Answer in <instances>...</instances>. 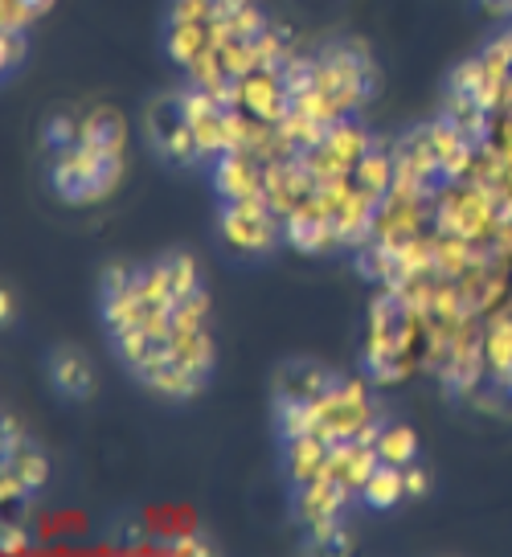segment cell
<instances>
[{"label": "cell", "mask_w": 512, "mask_h": 557, "mask_svg": "<svg viewBox=\"0 0 512 557\" xmlns=\"http://www.w3.org/2000/svg\"><path fill=\"white\" fill-rule=\"evenodd\" d=\"M217 230H222V243L230 246L234 255H242V259L271 255L283 243V222L275 218V209H271L263 193L222 201L217 206Z\"/></svg>", "instance_id": "obj_1"}, {"label": "cell", "mask_w": 512, "mask_h": 557, "mask_svg": "<svg viewBox=\"0 0 512 557\" xmlns=\"http://www.w3.org/2000/svg\"><path fill=\"white\" fill-rule=\"evenodd\" d=\"M143 136L152 144L164 164H177V169H193V164H205L201 157V144L193 136V123L180 107V90L177 95H157L152 103L143 107Z\"/></svg>", "instance_id": "obj_2"}, {"label": "cell", "mask_w": 512, "mask_h": 557, "mask_svg": "<svg viewBox=\"0 0 512 557\" xmlns=\"http://www.w3.org/2000/svg\"><path fill=\"white\" fill-rule=\"evenodd\" d=\"M370 418L373 410L365 385L340 373V382L316 401V435L328 438V443H349L370 426Z\"/></svg>", "instance_id": "obj_3"}, {"label": "cell", "mask_w": 512, "mask_h": 557, "mask_svg": "<svg viewBox=\"0 0 512 557\" xmlns=\"http://www.w3.org/2000/svg\"><path fill=\"white\" fill-rule=\"evenodd\" d=\"M340 382V373L328 366H320L312 357H296V361H283L271 377V406H316L333 385Z\"/></svg>", "instance_id": "obj_4"}, {"label": "cell", "mask_w": 512, "mask_h": 557, "mask_svg": "<svg viewBox=\"0 0 512 557\" xmlns=\"http://www.w3.org/2000/svg\"><path fill=\"white\" fill-rule=\"evenodd\" d=\"M349 500H357L353 492L340 484L333 471H324L316 480L291 487V517H296L300 529H316V524L340 521Z\"/></svg>", "instance_id": "obj_5"}, {"label": "cell", "mask_w": 512, "mask_h": 557, "mask_svg": "<svg viewBox=\"0 0 512 557\" xmlns=\"http://www.w3.org/2000/svg\"><path fill=\"white\" fill-rule=\"evenodd\" d=\"M263 173L259 160L247 148H226L210 160V185L222 201H238V197H254L263 193Z\"/></svg>", "instance_id": "obj_6"}, {"label": "cell", "mask_w": 512, "mask_h": 557, "mask_svg": "<svg viewBox=\"0 0 512 557\" xmlns=\"http://www.w3.org/2000/svg\"><path fill=\"white\" fill-rule=\"evenodd\" d=\"M46 377L53 394L66 401H87L95 394V366L78 345H53L46 357Z\"/></svg>", "instance_id": "obj_7"}, {"label": "cell", "mask_w": 512, "mask_h": 557, "mask_svg": "<svg viewBox=\"0 0 512 557\" xmlns=\"http://www.w3.org/2000/svg\"><path fill=\"white\" fill-rule=\"evenodd\" d=\"M283 243L296 246L300 255H320L324 246H333L336 243L333 209H324L316 197L303 201V206H296L287 218H283Z\"/></svg>", "instance_id": "obj_8"}, {"label": "cell", "mask_w": 512, "mask_h": 557, "mask_svg": "<svg viewBox=\"0 0 512 557\" xmlns=\"http://www.w3.org/2000/svg\"><path fill=\"white\" fill-rule=\"evenodd\" d=\"M410 336H414V308L402 287H389L382 299H373L370 308V341L407 352Z\"/></svg>", "instance_id": "obj_9"}, {"label": "cell", "mask_w": 512, "mask_h": 557, "mask_svg": "<svg viewBox=\"0 0 512 557\" xmlns=\"http://www.w3.org/2000/svg\"><path fill=\"white\" fill-rule=\"evenodd\" d=\"M50 189L66 201V206H90V148L78 139L66 152H53L50 160Z\"/></svg>", "instance_id": "obj_10"}, {"label": "cell", "mask_w": 512, "mask_h": 557, "mask_svg": "<svg viewBox=\"0 0 512 557\" xmlns=\"http://www.w3.org/2000/svg\"><path fill=\"white\" fill-rule=\"evenodd\" d=\"M377 213H382V201L365 197L361 189H349L345 197H340V206L333 209L336 243H345V246H370L373 234H377Z\"/></svg>", "instance_id": "obj_11"}, {"label": "cell", "mask_w": 512, "mask_h": 557, "mask_svg": "<svg viewBox=\"0 0 512 557\" xmlns=\"http://www.w3.org/2000/svg\"><path fill=\"white\" fill-rule=\"evenodd\" d=\"M242 107L250 111V120L254 123H275L291 111V95L283 90L279 74H271V70H250L247 78H242Z\"/></svg>", "instance_id": "obj_12"}, {"label": "cell", "mask_w": 512, "mask_h": 557, "mask_svg": "<svg viewBox=\"0 0 512 557\" xmlns=\"http://www.w3.org/2000/svg\"><path fill=\"white\" fill-rule=\"evenodd\" d=\"M328 463H333V443L320 438L316 431H312V435L291 438V443H283V475H287V484L291 487L324 475Z\"/></svg>", "instance_id": "obj_13"}, {"label": "cell", "mask_w": 512, "mask_h": 557, "mask_svg": "<svg viewBox=\"0 0 512 557\" xmlns=\"http://www.w3.org/2000/svg\"><path fill=\"white\" fill-rule=\"evenodd\" d=\"M492 222V201L484 193H455L439 209V230L455 238H479Z\"/></svg>", "instance_id": "obj_14"}, {"label": "cell", "mask_w": 512, "mask_h": 557, "mask_svg": "<svg viewBox=\"0 0 512 557\" xmlns=\"http://www.w3.org/2000/svg\"><path fill=\"white\" fill-rule=\"evenodd\" d=\"M213 50L210 21H164V53L180 70H193Z\"/></svg>", "instance_id": "obj_15"}, {"label": "cell", "mask_w": 512, "mask_h": 557, "mask_svg": "<svg viewBox=\"0 0 512 557\" xmlns=\"http://www.w3.org/2000/svg\"><path fill=\"white\" fill-rule=\"evenodd\" d=\"M0 475H13L21 484V492L34 500L37 492L46 487V480H50V459H46V451L37 447L34 438L25 435V443H21L17 451L0 459Z\"/></svg>", "instance_id": "obj_16"}, {"label": "cell", "mask_w": 512, "mask_h": 557, "mask_svg": "<svg viewBox=\"0 0 512 557\" xmlns=\"http://www.w3.org/2000/svg\"><path fill=\"white\" fill-rule=\"evenodd\" d=\"M168 348H173L177 366H185L189 373L210 382L213 366H217V345H213V336L205 332V324H197V329H173Z\"/></svg>", "instance_id": "obj_17"}, {"label": "cell", "mask_w": 512, "mask_h": 557, "mask_svg": "<svg viewBox=\"0 0 512 557\" xmlns=\"http://www.w3.org/2000/svg\"><path fill=\"white\" fill-rule=\"evenodd\" d=\"M394 185H398V176H394V157H389L382 144H373L370 152L357 160L353 189H361L365 197H373V201L386 206L389 197H394Z\"/></svg>", "instance_id": "obj_18"}, {"label": "cell", "mask_w": 512, "mask_h": 557, "mask_svg": "<svg viewBox=\"0 0 512 557\" xmlns=\"http://www.w3.org/2000/svg\"><path fill=\"white\" fill-rule=\"evenodd\" d=\"M357 500L370 508V512H389V508H398L402 500H407V468L377 463V471L365 480V487H361Z\"/></svg>", "instance_id": "obj_19"}, {"label": "cell", "mask_w": 512, "mask_h": 557, "mask_svg": "<svg viewBox=\"0 0 512 557\" xmlns=\"http://www.w3.org/2000/svg\"><path fill=\"white\" fill-rule=\"evenodd\" d=\"M124 136H127L124 115L111 111V107H95L87 120H83V144L99 148V152H120V148H124Z\"/></svg>", "instance_id": "obj_20"}, {"label": "cell", "mask_w": 512, "mask_h": 557, "mask_svg": "<svg viewBox=\"0 0 512 557\" xmlns=\"http://www.w3.org/2000/svg\"><path fill=\"white\" fill-rule=\"evenodd\" d=\"M361 373L377 385L398 382V377H407V352H402V348H389V345L370 341V345L361 348Z\"/></svg>", "instance_id": "obj_21"}, {"label": "cell", "mask_w": 512, "mask_h": 557, "mask_svg": "<svg viewBox=\"0 0 512 557\" xmlns=\"http://www.w3.org/2000/svg\"><path fill=\"white\" fill-rule=\"evenodd\" d=\"M377 455H382V463H394V468H410L414 459H419V435L410 431L407 422H386L382 431H377Z\"/></svg>", "instance_id": "obj_22"}, {"label": "cell", "mask_w": 512, "mask_h": 557, "mask_svg": "<svg viewBox=\"0 0 512 557\" xmlns=\"http://www.w3.org/2000/svg\"><path fill=\"white\" fill-rule=\"evenodd\" d=\"M157 267L164 271V278H168V287H173V296L185 299L193 296V292H201L205 283H201V267H197V259L189 255V250H168V255H160Z\"/></svg>", "instance_id": "obj_23"}, {"label": "cell", "mask_w": 512, "mask_h": 557, "mask_svg": "<svg viewBox=\"0 0 512 557\" xmlns=\"http://www.w3.org/2000/svg\"><path fill=\"white\" fill-rule=\"evenodd\" d=\"M484 361L492 369V382H504V373L512 369V320H496L492 329H488V336H484Z\"/></svg>", "instance_id": "obj_24"}, {"label": "cell", "mask_w": 512, "mask_h": 557, "mask_svg": "<svg viewBox=\"0 0 512 557\" xmlns=\"http://www.w3.org/2000/svg\"><path fill=\"white\" fill-rule=\"evenodd\" d=\"M308 541H303V554H349L353 541H349V524L345 517L328 524H316V529H303Z\"/></svg>", "instance_id": "obj_25"}, {"label": "cell", "mask_w": 512, "mask_h": 557, "mask_svg": "<svg viewBox=\"0 0 512 557\" xmlns=\"http://www.w3.org/2000/svg\"><path fill=\"white\" fill-rule=\"evenodd\" d=\"M484 83H488L484 62H479V58H467V62H460V66L447 74V95H455V99H476Z\"/></svg>", "instance_id": "obj_26"}, {"label": "cell", "mask_w": 512, "mask_h": 557, "mask_svg": "<svg viewBox=\"0 0 512 557\" xmlns=\"http://www.w3.org/2000/svg\"><path fill=\"white\" fill-rule=\"evenodd\" d=\"M25 53H29V29H0V74H4V83L17 78Z\"/></svg>", "instance_id": "obj_27"}, {"label": "cell", "mask_w": 512, "mask_h": 557, "mask_svg": "<svg viewBox=\"0 0 512 557\" xmlns=\"http://www.w3.org/2000/svg\"><path fill=\"white\" fill-rule=\"evenodd\" d=\"M41 136H46V148H50V157H53V152H66V148H74V144L83 139V123L74 120V115H66V111H58V115L46 120Z\"/></svg>", "instance_id": "obj_28"}, {"label": "cell", "mask_w": 512, "mask_h": 557, "mask_svg": "<svg viewBox=\"0 0 512 557\" xmlns=\"http://www.w3.org/2000/svg\"><path fill=\"white\" fill-rule=\"evenodd\" d=\"M476 58L484 62V70H488L492 78L509 83V74H512V41H509V34L492 37V41H488V46H484Z\"/></svg>", "instance_id": "obj_29"}, {"label": "cell", "mask_w": 512, "mask_h": 557, "mask_svg": "<svg viewBox=\"0 0 512 557\" xmlns=\"http://www.w3.org/2000/svg\"><path fill=\"white\" fill-rule=\"evenodd\" d=\"M136 287V267H127V262H111L103 267V275H99V299H111V296H124Z\"/></svg>", "instance_id": "obj_30"}, {"label": "cell", "mask_w": 512, "mask_h": 557, "mask_svg": "<svg viewBox=\"0 0 512 557\" xmlns=\"http://www.w3.org/2000/svg\"><path fill=\"white\" fill-rule=\"evenodd\" d=\"M160 549L164 554H213V541H205L201 533H185V537H164Z\"/></svg>", "instance_id": "obj_31"}, {"label": "cell", "mask_w": 512, "mask_h": 557, "mask_svg": "<svg viewBox=\"0 0 512 557\" xmlns=\"http://www.w3.org/2000/svg\"><path fill=\"white\" fill-rule=\"evenodd\" d=\"M426 492H430V471H423L419 463H410L407 468V500H423Z\"/></svg>", "instance_id": "obj_32"}, {"label": "cell", "mask_w": 512, "mask_h": 557, "mask_svg": "<svg viewBox=\"0 0 512 557\" xmlns=\"http://www.w3.org/2000/svg\"><path fill=\"white\" fill-rule=\"evenodd\" d=\"M29 545V537L21 533V524H4V533H0V549L4 554H17V549H25Z\"/></svg>", "instance_id": "obj_33"}, {"label": "cell", "mask_w": 512, "mask_h": 557, "mask_svg": "<svg viewBox=\"0 0 512 557\" xmlns=\"http://www.w3.org/2000/svg\"><path fill=\"white\" fill-rule=\"evenodd\" d=\"M21 4H25V9L34 13V17H41V13H50V4H53V0H21Z\"/></svg>", "instance_id": "obj_34"}, {"label": "cell", "mask_w": 512, "mask_h": 557, "mask_svg": "<svg viewBox=\"0 0 512 557\" xmlns=\"http://www.w3.org/2000/svg\"><path fill=\"white\" fill-rule=\"evenodd\" d=\"M0 308H4V324H13V292L0 296Z\"/></svg>", "instance_id": "obj_35"}]
</instances>
